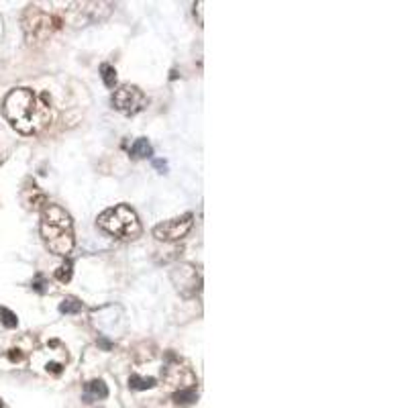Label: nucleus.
Masks as SVG:
<instances>
[{
	"label": "nucleus",
	"mask_w": 408,
	"mask_h": 408,
	"mask_svg": "<svg viewBox=\"0 0 408 408\" xmlns=\"http://www.w3.org/2000/svg\"><path fill=\"white\" fill-rule=\"evenodd\" d=\"M2 115L21 135H35L51 121V100L31 88H14L2 103Z\"/></svg>",
	"instance_id": "obj_1"
},
{
	"label": "nucleus",
	"mask_w": 408,
	"mask_h": 408,
	"mask_svg": "<svg viewBox=\"0 0 408 408\" xmlns=\"http://www.w3.org/2000/svg\"><path fill=\"white\" fill-rule=\"evenodd\" d=\"M41 237L45 247L55 256H70L74 249V223L66 208L59 204L47 202L41 210V225H39Z\"/></svg>",
	"instance_id": "obj_2"
},
{
	"label": "nucleus",
	"mask_w": 408,
	"mask_h": 408,
	"mask_svg": "<svg viewBox=\"0 0 408 408\" xmlns=\"http://www.w3.org/2000/svg\"><path fill=\"white\" fill-rule=\"evenodd\" d=\"M96 223L109 235L125 239V241H133L143 231L137 219V213L129 204H117L113 208H107L105 213L98 215Z\"/></svg>",
	"instance_id": "obj_3"
},
{
	"label": "nucleus",
	"mask_w": 408,
	"mask_h": 408,
	"mask_svg": "<svg viewBox=\"0 0 408 408\" xmlns=\"http://www.w3.org/2000/svg\"><path fill=\"white\" fill-rule=\"evenodd\" d=\"M62 27H64V21L57 14H49L47 10H43L39 6H27V10L23 14V31H25V39L29 45L43 43L45 39H49L53 35V31H57Z\"/></svg>",
	"instance_id": "obj_4"
},
{
	"label": "nucleus",
	"mask_w": 408,
	"mask_h": 408,
	"mask_svg": "<svg viewBox=\"0 0 408 408\" xmlns=\"http://www.w3.org/2000/svg\"><path fill=\"white\" fill-rule=\"evenodd\" d=\"M111 105L117 111L125 113V115H137L149 105V100H147V96L143 94V90L139 86L121 84V86L115 88V92L111 96Z\"/></svg>",
	"instance_id": "obj_5"
},
{
	"label": "nucleus",
	"mask_w": 408,
	"mask_h": 408,
	"mask_svg": "<svg viewBox=\"0 0 408 408\" xmlns=\"http://www.w3.org/2000/svg\"><path fill=\"white\" fill-rule=\"evenodd\" d=\"M169 280L184 298H194L202 290V275L192 264H176L169 270Z\"/></svg>",
	"instance_id": "obj_6"
},
{
	"label": "nucleus",
	"mask_w": 408,
	"mask_h": 408,
	"mask_svg": "<svg viewBox=\"0 0 408 408\" xmlns=\"http://www.w3.org/2000/svg\"><path fill=\"white\" fill-rule=\"evenodd\" d=\"M192 225H194V215L186 213L182 217L163 221L157 227H153V237L157 241H180L190 233Z\"/></svg>",
	"instance_id": "obj_7"
},
{
	"label": "nucleus",
	"mask_w": 408,
	"mask_h": 408,
	"mask_svg": "<svg viewBox=\"0 0 408 408\" xmlns=\"http://www.w3.org/2000/svg\"><path fill=\"white\" fill-rule=\"evenodd\" d=\"M163 380H165L169 386L178 388V390L194 388V384H196L194 374L190 372V368L180 366V362H178V364H169V366H165V370H163ZM178 390H176V392H178Z\"/></svg>",
	"instance_id": "obj_8"
},
{
	"label": "nucleus",
	"mask_w": 408,
	"mask_h": 408,
	"mask_svg": "<svg viewBox=\"0 0 408 408\" xmlns=\"http://www.w3.org/2000/svg\"><path fill=\"white\" fill-rule=\"evenodd\" d=\"M107 396H109V388H107V384L103 380H92V382L86 384V398H88V403L90 400H103Z\"/></svg>",
	"instance_id": "obj_9"
},
{
	"label": "nucleus",
	"mask_w": 408,
	"mask_h": 408,
	"mask_svg": "<svg viewBox=\"0 0 408 408\" xmlns=\"http://www.w3.org/2000/svg\"><path fill=\"white\" fill-rule=\"evenodd\" d=\"M151 155H153V147H151L149 139L139 137L135 143L131 145V157L133 159H145V157H151Z\"/></svg>",
	"instance_id": "obj_10"
},
{
	"label": "nucleus",
	"mask_w": 408,
	"mask_h": 408,
	"mask_svg": "<svg viewBox=\"0 0 408 408\" xmlns=\"http://www.w3.org/2000/svg\"><path fill=\"white\" fill-rule=\"evenodd\" d=\"M82 308H84V304H82L78 298H74V296L64 298L62 304H59V312H62V314H76V312H80Z\"/></svg>",
	"instance_id": "obj_11"
},
{
	"label": "nucleus",
	"mask_w": 408,
	"mask_h": 408,
	"mask_svg": "<svg viewBox=\"0 0 408 408\" xmlns=\"http://www.w3.org/2000/svg\"><path fill=\"white\" fill-rule=\"evenodd\" d=\"M100 76H103V82H105L107 88H115L117 86V70H115V66L103 64L100 66Z\"/></svg>",
	"instance_id": "obj_12"
},
{
	"label": "nucleus",
	"mask_w": 408,
	"mask_h": 408,
	"mask_svg": "<svg viewBox=\"0 0 408 408\" xmlns=\"http://www.w3.org/2000/svg\"><path fill=\"white\" fill-rule=\"evenodd\" d=\"M155 386V380L153 378H143V376H139V374H133L131 378H129V388L131 390H149V388H153Z\"/></svg>",
	"instance_id": "obj_13"
},
{
	"label": "nucleus",
	"mask_w": 408,
	"mask_h": 408,
	"mask_svg": "<svg viewBox=\"0 0 408 408\" xmlns=\"http://www.w3.org/2000/svg\"><path fill=\"white\" fill-rule=\"evenodd\" d=\"M196 398H198V394H196L194 388H186V390L174 392V403L176 405H192V403H196Z\"/></svg>",
	"instance_id": "obj_14"
},
{
	"label": "nucleus",
	"mask_w": 408,
	"mask_h": 408,
	"mask_svg": "<svg viewBox=\"0 0 408 408\" xmlns=\"http://www.w3.org/2000/svg\"><path fill=\"white\" fill-rule=\"evenodd\" d=\"M0 323L6 327V329H14L18 325V318L12 310H8L6 306H0Z\"/></svg>",
	"instance_id": "obj_15"
},
{
	"label": "nucleus",
	"mask_w": 408,
	"mask_h": 408,
	"mask_svg": "<svg viewBox=\"0 0 408 408\" xmlns=\"http://www.w3.org/2000/svg\"><path fill=\"white\" fill-rule=\"evenodd\" d=\"M72 273H74V264H72L70 260H66V264H62V266L57 268V272H55V277H57L59 282L68 284V282L72 280Z\"/></svg>",
	"instance_id": "obj_16"
},
{
	"label": "nucleus",
	"mask_w": 408,
	"mask_h": 408,
	"mask_svg": "<svg viewBox=\"0 0 408 408\" xmlns=\"http://www.w3.org/2000/svg\"><path fill=\"white\" fill-rule=\"evenodd\" d=\"M33 290H37L39 294H43V292H47V282H45V275H37L35 277V282H33Z\"/></svg>",
	"instance_id": "obj_17"
},
{
	"label": "nucleus",
	"mask_w": 408,
	"mask_h": 408,
	"mask_svg": "<svg viewBox=\"0 0 408 408\" xmlns=\"http://www.w3.org/2000/svg\"><path fill=\"white\" fill-rule=\"evenodd\" d=\"M153 165L159 169V174H165V169H167V165H165V161H161V159H155L153 161Z\"/></svg>",
	"instance_id": "obj_18"
},
{
	"label": "nucleus",
	"mask_w": 408,
	"mask_h": 408,
	"mask_svg": "<svg viewBox=\"0 0 408 408\" xmlns=\"http://www.w3.org/2000/svg\"><path fill=\"white\" fill-rule=\"evenodd\" d=\"M0 408H4V405H2V400H0Z\"/></svg>",
	"instance_id": "obj_19"
}]
</instances>
